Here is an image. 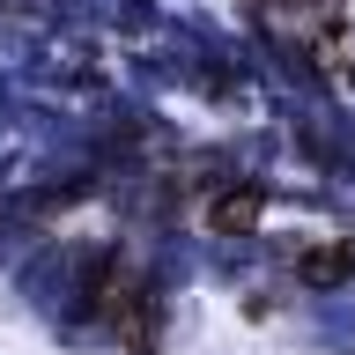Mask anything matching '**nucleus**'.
<instances>
[{
  "instance_id": "f03ea898",
  "label": "nucleus",
  "mask_w": 355,
  "mask_h": 355,
  "mask_svg": "<svg viewBox=\"0 0 355 355\" xmlns=\"http://www.w3.org/2000/svg\"><path fill=\"white\" fill-rule=\"evenodd\" d=\"M296 274H304L311 288H333V282H348V274H355V244H311L304 259H296Z\"/></svg>"
},
{
  "instance_id": "f257e3e1",
  "label": "nucleus",
  "mask_w": 355,
  "mask_h": 355,
  "mask_svg": "<svg viewBox=\"0 0 355 355\" xmlns=\"http://www.w3.org/2000/svg\"><path fill=\"white\" fill-rule=\"evenodd\" d=\"M259 185H230V193H215L207 200V222H215V230H230V237H244V230H252V222H259Z\"/></svg>"
}]
</instances>
